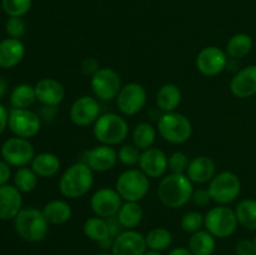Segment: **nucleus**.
Listing matches in <instances>:
<instances>
[{"label": "nucleus", "instance_id": "1", "mask_svg": "<svg viewBox=\"0 0 256 255\" xmlns=\"http://www.w3.org/2000/svg\"><path fill=\"white\" fill-rule=\"evenodd\" d=\"M194 186L185 174H172L162 180L158 188L159 199L165 206L178 209L185 206L192 200Z\"/></svg>", "mask_w": 256, "mask_h": 255}, {"label": "nucleus", "instance_id": "2", "mask_svg": "<svg viewBox=\"0 0 256 255\" xmlns=\"http://www.w3.org/2000/svg\"><path fill=\"white\" fill-rule=\"evenodd\" d=\"M94 185L92 170L84 162L72 165L62 174L59 182L60 192L69 199H78L90 192Z\"/></svg>", "mask_w": 256, "mask_h": 255}, {"label": "nucleus", "instance_id": "3", "mask_svg": "<svg viewBox=\"0 0 256 255\" xmlns=\"http://www.w3.org/2000/svg\"><path fill=\"white\" fill-rule=\"evenodd\" d=\"M15 230L28 242H40L46 238L49 222L40 210L29 208L22 209L15 218Z\"/></svg>", "mask_w": 256, "mask_h": 255}, {"label": "nucleus", "instance_id": "4", "mask_svg": "<svg viewBox=\"0 0 256 255\" xmlns=\"http://www.w3.org/2000/svg\"><path fill=\"white\" fill-rule=\"evenodd\" d=\"M129 126L124 118L116 114H104L96 120L94 126V135L102 145L120 144L126 139Z\"/></svg>", "mask_w": 256, "mask_h": 255}, {"label": "nucleus", "instance_id": "5", "mask_svg": "<svg viewBox=\"0 0 256 255\" xmlns=\"http://www.w3.org/2000/svg\"><path fill=\"white\" fill-rule=\"evenodd\" d=\"M158 128L162 138L172 144H184L192 135V122L180 112H165L158 120Z\"/></svg>", "mask_w": 256, "mask_h": 255}, {"label": "nucleus", "instance_id": "6", "mask_svg": "<svg viewBox=\"0 0 256 255\" xmlns=\"http://www.w3.org/2000/svg\"><path fill=\"white\" fill-rule=\"evenodd\" d=\"M150 189L149 178L136 169H129L120 174L116 182V192L122 199L138 202L144 199Z\"/></svg>", "mask_w": 256, "mask_h": 255}, {"label": "nucleus", "instance_id": "7", "mask_svg": "<svg viewBox=\"0 0 256 255\" xmlns=\"http://www.w3.org/2000/svg\"><path fill=\"white\" fill-rule=\"evenodd\" d=\"M204 225L208 232L215 238L225 239L236 232L239 222L234 210L222 205L209 210V212L205 215Z\"/></svg>", "mask_w": 256, "mask_h": 255}, {"label": "nucleus", "instance_id": "8", "mask_svg": "<svg viewBox=\"0 0 256 255\" xmlns=\"http://www.w3.org/2000/svg\"><path fill=\"white\" fill-rule=\"evenodd\" d=\"M208 190L215 202L220 205H226L239 198L242 192V182L234 172H222L215 175Z\"/></svg>", "mask_w": 256, "mask_h": 255}, {"label": "nucleus", "instance_id": "9", "mask_svg": "<svg viewBox=\"0 0 256 255\" xmlns=\"http://www.w3.org/2000/svg\"><path fill=\"white\" fill-rule=\"evenodd\" d=\"M9 128L18 138L30 139L39 134L42 129V119L29 109H15L9 112Z\"/></svg>", "mask_w": 256, "mask_h": 255}, {"label": "nucleus", "instance_id": "10", "mask_svg": "<svg viewBox=\"0 0 256 255\" xmlns=\"http://www.w3.org/2000/svg\"><path fill=\"white\" fill-rule=\"evenodd\" d=\"M146 90L136 82L124 85L116 98V105L119 112L125 116H134L144 109L146 104Z\"/></svg>", "mask_w": 256, "mask_h": 255}, {"label": "nucleus", "instance_id": "11", "mask_svg": "<svg viewBox=\"0 0 256 255\" xmlns=\"http://www.w3.org/2000/svg\"><path fill=\"white\" fill-rule=\"evenodd\" d=\"M2 156L10 166L24 168L34 160L35 150L29 140L16 136L2 144Z\"/></svg>", "mask_w": 256, "mask_h": 255}, {"label": "nucleus", "instance_id": "12", "mask_svg": "<svg viewBox=\"0 0 256 255\" xmlns=\"http://www.w3.org/2000/svg\"><path fill=\"white\" fill-rule=\"evenodd\" d=\"M92 88L95 96L104 102H110L119 95L122 90V79L115 70L102 68L92 78Z\"/></svg>", "mask_w": 256, "mask_h": 255}, {"label": "nucleus", "instance_id": "13", "mask_svg": "<svg viewBox=\"0 0 256 255\" xmlns=\"http://www.w3.org/2000/svg\"><path fill=\"white\" fill-rule=\"evenodd\" d=\"M122 196L116 190L104 188L100 189L92 195L90 200L92 212L95 215L102 219H109V218L116 216L122 206Z\"/></svg>", "mask_w": 256, "mask_h": 255}, {"label": "nucleus", "instance_id": "14", "mask_svg": "<svg viewBox=\"0 0 256 255\" xmlns=\"http://www.w3.org/2000/svg\"><path fill=\"white\" fill-rule=\"evenodd\" d=\"M228 62L226 54L220 48L208 46L198 55L196 68L205 76H216L226 69Z\"/></svg>", "mask_w": 256, "mask_h": 255}, {"label": "nucleus", "instance_id": "15", "mask_svg": "<svg viewBox=\"0 0 256 255\" xmlns=\"http://www.w3.org/2000/svg\"><path fill=\"white\" fill-rule=\"evenodd\" d=\"M100 118V105L95 98L82 96L70 109V119L78 126H89Z\"/></svg>", "mask_w": 256, "mask_h": 255}, {"label": "nucleus", "instance_id": "16", "mask_svg": "<svg viewBox=\"0 0 256 255\" xmlns=\"http://www.w3.org/2000/svg\"><path fill=\"white\" fill-rule=\"evenodd\" d=\"M148 249L146 239L135 230H125L118 235L112 242V255H145Z\"/></svg>", "mask_w": 256, "mask_h": 255}, {"label": "nucleus", "instance_id": "17", "mask_svg": "<svg viewBox=\"0 0 256 255\" xmlns=\"http://www.w3.org/2000/svg\"><path fill=\"white\" fill-rule=\"evenodd\" d=\"M140 169L148 178L158 179L162 176L169 169V158L162 150L156 148H149L144 150L140 156Z\"/></svg>", "mask_w": 256, "mask_h": 255}, {"label": "nucleus", "instance_id": "18", "mask_svg": "<svg viewBox=\"0 0 256 255\" xmlns=\"http://www.w3.org/2000/svg\"><path fill=\"white\" fill-rule=\"evenodd\" d=\"M119 156L118 152L109 145H102L95 149L88 150L84 155V162L98 172H105L112 170L116 165Z\"/></svg>", "mask_w": 256, "mask_h": 255}, {"label": "nucleus", "instance_id": "19", "mask_svg": "<svg viewBox=\"0 0 256 255\" xmlns=\"http://www.w3.org/2000/svg\"><path fill=\"white\" fill-rule=\"evenodd\" d=\"M230 90L239 99H248L256 95V65L239 70L232 78Z\"/></svg>", "mask_w": 256, "mask_h": 255}, {"label": "nucleus", "instance_id": "20", "mask_svg": "<svg viewBox=\"0 0 256 255\" xmlns=\"http://www.w3.org/2000/svg\"><path fill=\"white\" fill-rule=\"evenodd\" d=\"M22 192L12 185L0 186V220H12L22 212Z\"/></svg>", "mask_w": 256, "mask_h": 255}, {"label": "nucleus", "instance_id": "21", "mask_svg": "<svg viewBox=\"0 0 256 255\" xmlns=\"http://www.w3.org/2000/svg\"><path fill=\"white\" fill-rule=\"evenodd\" d=\"M36 100L46 106H58L65 98V89L62 82L55 79H42L35 85Z\"/></svg>", "mask_w": 256, "mask_h": 255}, {"label": "nucleus", "instance_id": "22", "mask_svg": "<svg viewBox=\"0 0 256 255\" xmlns=\"http://www.w3.org/2000/svg\"><path fill=\"white\" fill-rule=\"evenodd\" d=\"M25 56V46L20 39H5L0 42V68L12 69L22 62Z\"/></svg>", "mask_w": 256, "mask_h": 255}, {"label": "nucleus", "instance_id": "23", "mask_svg": "<svg viewBox=\"0 0 256 255\" xmlns=\"http://www.w3.org/2000/svg\"><path fill=\"white\" fill-rule=\"evenodd\" d=\"M216 166L212 159L208 156H198L190 162L186 175L192 182L205 184L214 179Z\"/></svg>", "mask_w": 256, "mask_h": 255}, {"label": "nucleus", "instance_id": "24", "mask_svg": "<svg viewBox=\"0 0 256 255\" xmlns=\"http://www.w3.org/2000/svg\"><path fill=\"white\" fill-rule=\"evenodd\" d=\"M45 219L52 225H62L72 219V206L64 200H52L42 210Z\"/></svg>", "mask_w": 256, "mask_h": 255}, {"label": "nucleus", "instance_id": "25", "mask_svg": "<svg viewBox=\"0 0 256 255\" xmlns=\"http://www.w3.org/2000/svg\"><path fill=\"white\" fill-rule=\"evenodd\" d=\"M60 160L59 158L52 152H42L36 155L32 162V169L40 178H52L59 172Z\"/></svg>", "mask_w": 256, "mask_h": 255}, {"label": "nucleus", "instance_id": "26", "mask_svg": "<svg viewBox=\"0 0 256 255\" xmlns=\"http://www.w3.org/2000/svg\"><path fill=\"white\" fill-rule=\"evenodd\" d=\"M182 102V90L175 84H165L160 88L156 96V104L162 112H172Z\"/></svg>", "mask_w": 256, "mask_h": 255}, {"label": "nucleus", "instance_id": "27", "mask_svg": "<svg viewBox=\"0 0 256 255\" xmlns=\"http://www.w3.org/2000/svg\"><path fill=\"white\" fill-rule=\"evenodd\" d=\"M216 248L214 235L208 230H199L194 232L189 240V250L192 255H212Z\"/></svg>", "mask_w": 256, "mask_h": 255}, {"label": "nucleus", "instance_id": "28", "mask_svg": "<svg viewBox=\"0 0 256 255\" xmlns=\"http://www.w3.org/2000/svg\"><path fill=\"white\" fill-rule=\"evenodd\" d=\"M116 216L124 229L132 230L142 222L144 212L138 202H126V204L122 205Z\"/></svg>", "mask_w": 256, "mask_h": 255}, {"label": "nucleus", "instance_id": "29", "mask_svg": "<svg viewBox=\"0 0 256 255\" xmlns=\"http://www.w3.org/2000/svg\"><path fill=\"white\" fill-rule=\"evenodd\" d=\"M84 234L90 240L96 242H102L108 239H112L110 235L109 224L106 219L102 218H89L84 224Z\"/></svg>", "mask_w": 256, "mask_h": 255}, {"label": "nucleus", "instance_id": "30", "mask_svg": "<svg viewBox=\"0 0 256 255\" xmlns=\"http://www.w3.org/2000/svg\"><path fill=\"white\" fill-rule=\"evenodd\" d=\"M36 102L35 86L29 84H20L12 90L10 95V104L15 109H28Z\"/></svg>", "mask_w": 256, "mask_h": 255}, {"label": "nucleus", "instance_id": "31", "mask_svg": "<svg viewBox=\"0 0 256 255\" xmlns=\"http://www.w3.org/2000/svg\"><path fill=\"white\" fill-rule=\"evenodd\" d=\"M238 222L242 228L255 232L256 230V200L245 199L238 204L235 209Z\"/></svg>", "mask_w": 256, "mask_h": 255}, {"label": "nucleus", "instance_id": "32", "mask_svg": "<svg viewBox=\"0 0 256 255\" xmlns=\"http://www.w3.org/2000/svg\"><path fill=\"white\" fill-rule=\"evenodd\" d=\"M252 39L248 34H236L229 40L226 52L232 59H242L250 54L252 49Z\"/></svg>", "mask_w": 256, "mask_h": 255}, {"label": "nucleus", "instance_id": "33", "mask_svg": "<svg viewBox=\"0 0 256 255\" xmlns=\"http://www.w3.org/2000/svg\"><path fill=\"white\" fill-rule=\"evenodd\" d=\"M156 139V130L149 122H142L132 132V142L139 150H146Z\"/></svg>", "mask_w": 256, "mask_h": 255}, {"label": "nucleus", "instance_id": "34", "mask_svg": "<svg viewBox=\"0 0 256 255\" xmlns=\"http://www.w3.org/2000/svg\"><path fill=\"white\" fill-rule=\"evenodd\" d=\"M148 248L152 252H162L166 250L172 244V235L165 228H155L146 235Z\"/></svg>", "mask_w": 256, "mask_h": 255}, {"label": "nucleus", "instance_id": "35", "mask_svg": "<svg viewBox=\"0 0 256 255\" xmlns=\"http://www.w3.org/2000/svg\"><path fill=\"white\" fill-rule=\"evenodd\" d=\"M15 188L20 192H32L38 185V175L29 168H19L14 176Z\"/></svg>", "mask_w": 256, "mask_h": 255}, {"label": "nucleus", "instance_id": "36", "mask_svg": "<svg viewBox=\"0 0 256 255\" xmlns=\"http://www.w3.org/2000/svg\"><path fill=\"white\" fill-rule=\"evenodd\" d=\"M32 6V0H2V8L10 18H22Z\"/></svg>", "mask_w": 256, "mask_h": 255}, {"label": "nucleus", "instance_id": "37", "mask_svg": "<svg viewBox=\"0 0 256 255\" xmlns=\"http://www.w3.org/2000/svg\"><path fill=\"white\" fill-rule=\"evenodd\" d=\"M204 219L205 216L202 212H186L182 219V230H184L185 232H190V234H194V232H199V230H202V225H204Z\"/></svg>", "mask_w": 256, "mask_h": 255}, {"label": "nucleus", "instance_id": "38", "mask_svg": "<svg viewBox=\"0 0 256 255\" xmlns=\"http://www.w3.org/2000/svg\"><path fill=\"white\" fill-rule=\"evenodd\" d=\"M189 164V158L182 152H175L169 156V169L172 174H184V172H186Z\"/></svg>", "mask_w": 256, "mask_h": 255}, {"label": "nucleus", "instance_id": "39", "mask_svg": "<svg viewBox=\"0 0 256 255\" xmlns=\"http://www.w3.org/2000/svg\"><path fill=\"white\" fill-rule=\"evenodd\" d=\"M118 156H119L122 164L126 165V166H135L136 164H139L142 154H140V150L135 145H124L119 150Z\"/></svg>", "mask_w": 256, "mask_h": 255}, {"label": "nucleus", "instance_id": "40", "mask_svg": "<svg viewBox=\"0 0 256 255\" xmlns=\"http://www.w3.org/2000/svg\"><path fill=\"white\" fill-rule=\"evenodd\" d=\"M6 32L12 39H20L25 35L26 24L22 18H9L6 22Z\"/></svg>", "mask_w": 256, "mask_h": 255}, {"label": "nucleus", "instance_id": "41", "mask_svg": "<svg viewBox=\"0 0 256 255\" xmlns=\"http://www.w3.org/2000/svg\"><path fill=\"white\" fill-rule=\"evenodd\" d=\"M236 255H255V244L249 239H242L235 248Z\"/></svg>", "mask_w": 256, "mask_h": 255}, {"label": "nucleus", "instance_id": "42", "mask_svg": "<svg viewBox=\"0 0 256 255\" xmlns=\"http://www.w3.org/2000/svg\"><path fill=\"white\" fill-rule=\"evenodd\" d=\"M192 199L194 202V204L198 205V206H206L212 200V196H210L209 190L206 189H199L196 192H194Z\"/></svg>", "mask_w": 256, "mask_h": 255}, {"label": "nucleus", "instance_id": "43", "mask_svg": "<svg viewBox=\"0 0 256 255\" xmlns=\"http://www.w3.org/2000/svg\"><path fill=\"white\" fill-rule=\"evenodd\" d=\"M82 70L85 75H92L94 76L100 70L99 68V62L94 58H88L82 62Z\"/></svg>", "mask_w": 256, "mask_h": 255}, {"label": "nucleus", "instance_id": "44", "mask_svg": "<svg viewBox=\"0 0 256 255\" xmlns=\"http://www.w3.org/2000/svg\"><path fill=\"white\" fill-rule=\"evenodd\" d=\"M56 114H58L56 106H46V105H44V106H42V109L40 110L39 116H40V119L44 120L45 122H52V120H55Z\"/></svg>", "mask_w": 256, "mask_h": 255}, {"label": "nucleus", "instance_id": "45", "mask_svg": "<svg viewBox=\"0 0 256 255\" xmlns=\"http://www.w3.org/2000/svg\"><path fill=\"white\" fill-rule=\"evenodd\" d=\"M10 176H12L10 165L4 160H0V186L6 185V182L10 180Z\"/></svg>", "mask_w": 256, "mask_h": 255}, {"label": "nucleus", "instance_id": "46", "mask_svg": "<svg viewBox=\"0 0 256 255\" xmlns=\"http://www.w3.org/2000/svg\"><path fill=\"white\" fill-rule=\"evenodd\" d=\"M108 224H109V229H110V235H112V239H115V238L118 236L119 234H122V224H120V222L118 220V216H112V218H109V219H106Z\"/></svg>", "mask_w": 256, "mask_h": 255}, {"label": "nucleus", "instance_id": "47", "mask_svg": "<svg viewBox=\"0 0 256 255\" xmlns=\"http://www.w3.org/2000/svg\"><path fill=\"white\" fill-rule=\"evenodd\" d=\"M8 124H9V112L5 106L0 104V135L5 132Z\"/></svg>", "mask_w": 256, "mask_h": 255}, {"label": "nucleus", "instance_id": "48", "mask_svg": "<svg viewBox=\"0 0 256 255\" xmlns=\"http://www.w3.org/2000/svg\"><path fill=\"white\" fill-rule=\"evenodd\" d=\"M169 255H192V252L189 249H185V248H176V249L172 250Z\"/></svg>", "mask_w": 256, "mask_h": 255}, {"label": "nucleus", "instance_id": "49", "mask_svg": "<svg viewBox=\"0 0 256 255\" xmlns=\"http://www.w3.org/2000/svg\"><path fill=\"white\" fill-rule=\"evenodd\" d=\"M8 92V82L4 79L0 78V99L5 96V94Z\"/></svg>", "mask_w": 256, "mask_h": 255}, {"label": "nucleus", "instance_id": "50", "mask_svg": "<svg viewBox=\"0 0 256 255\" xmlns=\"http://www.w3.org/2000/svg\"><path fill=\"white\" fill-rule=\"evenodd\" d=\"M145 255H162L159 252H152V250H150V252H145Z\"/></svg>", "mask_w": 256, "mask_h": 255}, {"label": "nucleus", "instance_id": "51", "mask_svg": "<svg viewBox=\"0 0 256 255\" xmlns=\"http://www.w3.org/2000/svg\"><path fill=\"white\" fill-rule=\"evenodd\" d=\"M254 244H255V255H256V238H255V240H254Z\"/></svg>", "mask_w": 256, "mask_h": 255}, {"label": "nucleus", "instance_id": "52", "mask_svg": "<svg viewBox=\"0 0 256 255\" xmlns=\"http://www.w3.org/2000/svg\"><path fill=\"white\" fill-rule=\"evenodd\" d=\"M98 255H109V254H98Z\"/></svg>", "mask_w": 256, "mask_h": 255}, {"label": "nucleus", "instance_id": "53", "mask_svg": "<svg viewBox=\"0 0 256 255\" xmlns=\"http://www.w3.org/2000/svg\"><path fill=\"white\" fill-rule=\"evenodd\" d=\"M0 12H2V6H0Z\"/></svg>", "mask_w": 256, "mask_h": 255}]
</instances>
